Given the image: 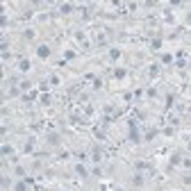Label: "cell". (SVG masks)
Instances as JSON below:
<instances>
[{"label": "cell", "mask_w": 191, "mask_h": 191, "mask_svg": "<svg viewBox=\"0 0 191 191\" xmlns=\"http://www.w3.org/2000/svg\"><path fill=\"white\" fill-rule=\"evenodd\" d=\"M37 57H39V59H48V57H50V48L46 43L37 46Z\"/></svg>", "instance_id": "1"}, {"label": "cell", "mask_w": 191, "mask_h": 191, "mask_svg": "<svg viewBox=\"0 0 191 191\" xmlns=\"http://www.w3.org/2000/svg\"><path fill=\"white\" fill-rule=\"evenodd\" d=\"M30 68H32L30 59H21V62H18V71H21L23 75H27V73H30Z\"/></svg>", "instance_id": "2"}, {"label": "cell", "mask_w": 191, "mask_h": 191, "mask_svg": "<svg viewBox=\"0 0 191 191\" xmlns=\"http://www.w3.org/2000/svg\"><path fill=\"white\" fill-rule=\"evenodd\" d=\"M46 141H48L50 146H57V143H59V134H57V132H50V134L46 137Z\"/></svg>", "instance_id": "3"}, {"label": "cell", "mask_w": 191, "mask_h": 191, "mask_svg": "<svg viewBox=\"0 0 191 191\" xmlns=\"http://www.w3.org/2000/svg\"><path fill=\"white\" fill-rule=\"evenodd\" d=\"M109 59H112V62H118V59H121V48H109Z\"/></svg>", "instance_id": "4"}, {"label": "cell", "mask_w": 191, "mask_h": 191, "mask_svg": "<svg viewBox=\"0 0 191 191\" xmlns=\"http://www.w3.org/2000/svg\"><path fill=\"white\" fill-rule=\"evenodd\" d=\"M75 173H78L80 177H86V175H89V171H86V166H82V164H75Z\"/></svg>", "instance_id": "5"}, {"label": "cell", "mask_w": 191, "mask_h": 191, "mask_svg": "<svg viewBox=\"0 0 191 191\" xmlns=\"http://www.w3.org/2000/svg\"><path fill=\"white\" fill-rule=\"evenodd\" d=\"M148 75H150V78H157V75H159V64H150Z\"/></svg>", "instance_id": "6"}, {"label": "cell", "mask_w": 191, "mask_h": 191, "mask_svg": "<svg viewBox=\"0 0 191 191\" xmlns=\"http://www.w3.org/2000/svg\"><path fill=\"white\" fill-rule=\"evenodd\" d=\"M91 159H94V161H102V150H100V148H94V153H91Z\"/></svg>", "instance_id": "7"}, {"label": "cell", "mask_w": 191, "mask_h": 191, "mask_svg": "<svg viewBox=\"0 0 191 191\" xmlns=\"http://www.w3.org/2000/svg\"><path fill=\"white\" fill-rule=\"evenodd\" d=\"M59 11H62V14H71V11H73V5H71V2H64V5H59Z\"/></svg>", "instance_id": "8"}, {"label": "cell", "mask_w": 191, "mask_h": 191, "mask_svg": "<svg viewBox=\"0 0 191 191\" xmlns=\"http://www.w3.org/2000/svg\"><path fill=\"white\" fill-rule=\"evenodd\" d=\"M125 75H127V71H125V68H116V71H114V78H116V80H123Z\"/></svg>", "instance_id": "9"}, {"label": "cell", "mask_w": 191, "mask_h": 191, "mask_svg": "<svg viewBox=\"0 0 191 191\" xmlns=\"http://www.w3.org/2000/svg\"><path fill=\"white\" fill-rule=\"evenodd\" d=\"M14 191H27V180L25 182H16L14 184Z\"/></svg>", "instance_id": "10"}, {"label": "cell", "mask_w": 191, "mask_h": 191, "mask_svg": "<svg viewBox=\"0 0 191 191\" xmlns=\"http://www.w3.org/2000/svg\"><path fill=\"white\" fill-rule=\"evenodd\" d=\"M2 155H5V157H9V155H14V148H11L9 143H5V146H2Z\"/></svg>", "instance_id": "11"}, {"label": "cell", "mask_w": 191, "mask_h": 191, "mask_svg": "<svg viewBox=\"0 0 191 191\" xmlns=\"http://www.w3.org/2000/svg\"><path fill=\"white\" fill-rule=\"evenodd\" d=\"M150 48L153 50H161V39H153V41H150Z\"/></svg>", "instance_id": "12"}, {"label": "cell", "mask_w": 191, "mask_h": 191, "mask_svg": "<svg viewBox=\"0 0 191 191\" xmlns=\"http://www.w3.org/2000/svg\"><path fill=\"white\" fill-rule=\"evenodd\" d=\"M132 184H134V187H141V184H143V175H139V173H137V175L132 177Z\"/></svg>", "instance_id": "13"}, {"label": "cell", "mask_w": 191, "mask_h": 191, "mask_svg": "<svg viewBox=\"0 0 191 191\" xmlns=\"http://www.w3.org/2000/svg\"><path fill=\"white\" fill-rule=\"evenodd\" d=\"M18 86H21V91H30V80H21Z\"/></svg>", "instance_id": "14"}, {"label": "cell", "mask_w": 191, "mask_h": 191, "mask_svg": "<svg viewBox=\"0 0 191 191\" xmlns=\"http://www.w3.org/2000/svg\"><path fill=\"white\" fill-rule=\"evenodd\" d=\"M182 164V157H180V155H173V157H171V166H180Z\"/></svg>", "instance_id": "15"}, {"label": "cell", "mask_w": 191, "mask_h": 191, "mask_svg": "<svg viewBox=\"0 0 191 191\" xmlns=\"http://www.w3.org/2000/svg\"><path fill=\"white\" fill-rule=\"evenodd\" d=\"M50 84H53V86L62 84V78H59V75H50Z\"/></svg>", "instance_id": "16"}, {"label": "cell", "mask_w": 191, "mask_h": 191, "mask_svg": "<svg viewBox=\"0 0 191 191\" xmlns=\"http://www.w3.org/2000/svg\"><path fill=\"white\" fill-rule=\"evenodd\" d=\"M14 173H16V177H25V169H23V166H16Z\"/></svg>", "instance_id": "17"}, {"label": "cell", "mask_w": 191, "mask_h": 191, "mask_svg": "<svg viewBox=\"0 0 191 191\" xmlns=\"http://www.w3.org/2000/svg\"><path fill=\"white\" fill-rule=\"evenodd\" d=\"M25 153H27V155L34 153V141H27V143H25Z\"/></svg>", "instance_id": "18"}, {"label": "cell", "mask_w": 191, "mask_h": 191, "mask_svg": "<svg viewBox=\"0 0 191 191\" xmlns=\"http://www.w3.org/2000/svg\"><path fill=\"white\" fill-rule=\"evenodd\" d=\"M161 64H173V55H161Z\"/></svg>", "instance_id": "19"}, {"label": "cell", "mask_w": 191, "mask_h": 191, "mask_svg": "<svg viewBox=\"0 0 191 191\" xmlns=\"http://www.w3.org/2000/svg\"><path fill=\"white\" fill-rule=\"evenodd\" d=\"M21 94V86H11L9 89V96H18Z\"/></svg>", "instance_id": "20"}, {"label": "cell", "mask_w": 191, "mask_h": 191, "mask_svg": "<svg viewBox=\"0 0 191 191\" xmlns=\"http://www.w3.org/2000/svg\"><path fill=\"white\" fill-rule=\"evenodd\" d=\"M73 57H75L73 50H64V59H73Z\"/></svg>", "instance_id": "21"}, {"label": "cell", "mask_w": 191, "mask_h": 191, "mask_svg": "<svg viewBox=\"0 0 191 191\" xmlns=\"http://www.w3.org/2000/svg\"><path fill=\"white\" fill-rule=\"evenodd\" d=\"M41 105H50V96H48V94L41 96Z\"/></svg>", "instance_id": "22"}, {"label": "cell", "mask_w": 191, "mask_h": 191, "mask_svg": "<svg viewBox=\"0 0 191 191\" xmlns=\"http://www.w3.org/2000/svg\"><path fill=\"white\" fill-rule=\"evenodd\" d=\"M23 37H25V39H34V30H25V32H23Z\"/></svg>", "instance_id": "23"}, {"label": "cell", "mask_w": 191, "mask_h": 191, "mask_svg": "<svg viewBox=\"0 0 191 191\" xmlns=\"http://www.w3.org/2000/svg\"><path fill=\"white\" fill-rule=\"evenodd\" d=\"M182 166H184V169H191V157H187V159H182Z\"/></svg>", "instance_id": "24"}, {"label": "cell", "mask_w": 191, "mask_h": 191, "mask_svg": "<svg viewBox=\"0 0 191 191\" xmlns=\"http://www.w3.org/2000/svg\"><path fill=\"white\" fill-rule=\"evenodd\" d=\"M164 134H166V137H173V134H175V130H173V127H166Z\"/></svg>", "instance_id": "25"}, {"label": "cell", "mask_w": 191, "mask_h": 191, "mask_svg": "<svg viewBox=\"0 0 191 191\" xmlns=\"http://www.w3.org/2000/svg\"><path fill=\"white\" fill-rule=\"evenodd\" d=\"M100 86H102V80H94V89L98 91V89H100Z\"/></svg>", "instance_id": "26"}, {"label": "cell", "mask_w": 191, "mask_h": 191, "mask_svg": "<svg viewBox=\"0 0 191 191\" xmlns=\"http://www.w3.org/2000/svg\"><path fill=\"white\" fill-rule=\"evenodd\" d=\"M123 100H125V102L132 100V94H130V91H125V94H123Z\"/></svg>", "instance_id": "27"}, {"label": "cell", "mask_w": 191, "mask_h": 191, "mask_svg": "<svg viewBox=\"0 0 191 191\" xmlns=\"http://www.w3.org/2000/svg\"><path fill=\"white\" fill-rule=\"evenodd\" d=\"M155 96H157V91H155L153 86H150V89H148V98H155Z\"/></svg>", "instance_id": "28"}, {"label": "cell", "mask_w": 191, "mask_h": 191, "mask_svg": "<svg viewBox=\"0 0 191 191\" xmlns=\"http://www.w3.org/2000/svg\"><path fill=\"white\" fill-rule=\"evenodd\" d=\"M155 134H157V132H155V130H150V132H148V134H146V141H150V139H153Z\"/></svg>", "instance_id": "29"}, {"label": "cell", "mask_w": 191, "mask_h": 191, "mask_svg": "<svg viewBox=\"0 0 191 191\" xmlns=\"http://www.w3.org/2000/svg\"><path fill=\"white\" fill-rule=\"evenodd\" d=\"M182 180H184V184H189V187H191V173H189V175H184Z\"/></svg>", "instance_id": "30"}, {"label": "cell", "mask_w": 191, "mask_h": 191, "mask_svg": "<svg viewBox=\"0 0 191 191\" xmlns=\"http://www.w3.org/2000/svg\"><path fill=\"white\" fill-rule=\"evenodd\" d=\"M187 148H189V153H191V141H189V146H187Z\"/></svg>", "instance_id": "31"}, {"label": "cell", "mask_w": 191, "mask_h": 191, "mask_svg": "<svg viewBox=\"0 0 191 191\" xmlns=\"http://www.w3.org/2000/svg\"><path fill=\"white\" fill-rule=\"evenodd\" d=\"M189 23H191V14H189Z\"/></svg>", "instance_id": "32"}]
</instances>
